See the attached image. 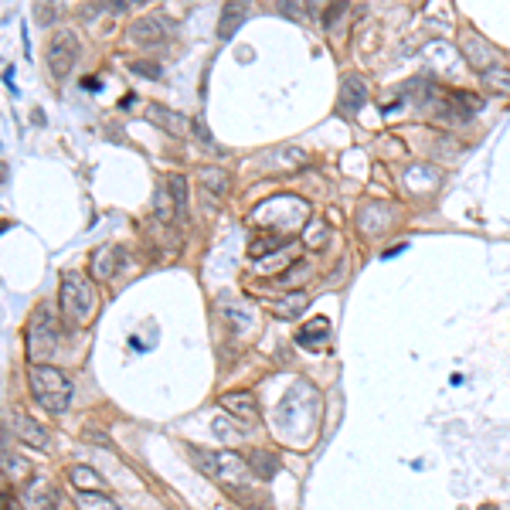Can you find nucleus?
Masks as SVG:
<instances>
[{
  "label": "nucleus",
  "mask_w": 510,
  "mask_h": 510,
  "mask_svg": "<svg viewBox=\"0 0 510 510\" xmlns=\"http://www.w3.org/2000/svg\"><path fill=\"white\" fill-rule=\"evenodd\" d=\"M388 221H391V208L382 204V201H367V204H361V211H358V225H361L365 235H382L384 228H388Z\"/></svg>",
  "instance_id": "10"
},
{
  "label": "nucleus",
  "mask_w": 510,
  "mask_h": 510,
  "mask_svg": "<svg viewBox=\"0 0 510 510\" xmlns=\"http://www.w3.org/2000/svg\"><path fill=\"white\" fill-rule=\"evenodd\" d=\"M69 480H72V487L78 493H103L106 490V480L95 473L92 466H72V470H69Z\"/></svg>",
  "instance_id": "14"
},
{
  "label": "nucleus",
  "mask_w": 510,
  "mask_h": 510,
  "mask_svg": "<svg viewBox=\"0 0 510 510\" xmlns=\"http://www.w3.org/2000/svg\"><path fill=\"white\" fill-rule=\"evenodd\" d=\"M327 337H330V324H327V320H324V317H317L313 324H307V327L296 330V344H303V347L324 344Z\"/></svg>",
  "instance_id": "18"
},
{
  "label": "nucleus",
  "mask_w": 510,
  "mask_h": 510,
  "mask_svg": "<svg viewBox=\"0 0 510 510\" xmlns=\"http://www.w3.org/2000/svg\"><path fill=\"white\" fill-rule=\"evenodd\" d=\"M4 463H7V473H24V463L18 456H4Z\"/></svg>",
  "instance_id": "33"
},
{
  "label": "nucleus",
  "mask_w": 510,
  "mask_h": 510,
  "mask_svg": "<svg viewBox=\"0 0 510 510\" xmlns=\"http://www.w3.org/2000/svg\"><path fill=\"white\" fill-rule=\"evenodd\" d=\"M28 384H31V395L37 399V405L52 415H62L72 401V382L52 365H31L28 367Z\"/></svg>",
  "instance_id": "1"
},
{
  "label": "nucleus",
  "mask_w": 510,
  "mask_h": 510,
  "mask_svg": "<svg viewBox=\"0 0 510 510\" xmlns=\"http://www.w3.org/2000/svg\"><path fill=\"white\" fill-rule=\"evenodd\" d=\"M201 184L211 187V194H225L228 191V174L221 167H204L201 170Z\"/></svg>",
  "instance_id": "24"
},
{
  "label": "nucleus",
  "mask_w": 510,
  "mask_h": 510,
  "mask_svg": "<svg viewBox=\"0 0 510 510\" xmlns=\"http://www.w3.org/2000/svg\"><path fill=\"white\" fill-rule=\"evenodd\" d=\"M24 504L31 510H52L55 507V493L45 480H31L28 490H24Z\"/></svg>",
  "instance_id": "16"
},
{
  "label": "nucleus",
  "mask_w": 510,
  "mask_h": 510,
  "mask_svg": "<svg viewBox=\"0 0 510 510\" xmlns=\"http://www.w3.org/2000/svg\"><path fill=\"white\" fill-rule=\"evenodd\" d=\"M365 103H367V78L358 72L344 75V78H341V95H337V110H341V116L354 119Z\"/></svg>",
  "instance_id": "6"
},
{
  "label": "nucleus",
  "mask_w": 510,
  "mask_h": 510,
  "mask_svg": "<svg viewBox=\"0 0 510 510\" xmlns=\"http://www.w3.org/2000/svg\"><path fill=\"white\" fill-rule=\"evenodd\" d=\"M201 470H204V473H211L215 480H221L225 487H242V483L249 480V470H252V466H249L238 453L225 449V453H204L201 456Z\"/></svg>",
  "instance_id": "4"
},
{
  "label": "nucleus",
  "mask_w": 510,
  "mask_h": 510,
  "mask_svg": "<svg viewBox=\"0 0 510 510\" xmlns=\"http://www.w3.org/2000/svg\"><path fill=\"white\" fill-rule=\"evenodd\" d=\"M55 14H58V7H37V21H41V24H52Z\"/></svg>",
  "instance_id": "32"
},
{
  "label": "nucleus",
  "mask_w": 510,
  "mask_h": 510,
  "mask_svg": "<svg viewBox=\"0 0 510 510\" xmlns=\"http://www.w3.org/2000/svg\"><path fill=\"white\" fill-rule=\"evenodd\" d=\"M191 129H194V136H198V144L204 146V150H211L215 157H221V153H225V146H218L215 140H211V129L204 127V119H194V123H191Z\"/></svg>",
  "instance_id": "27"
},
{
  "label": "nucleus",
  "mask_w": 510,
  "mask_h": 510,
  "mask_svg": "<svg viewBox=\"0 0 510 510\" xmlns=\"http://www.w3.org/2000/svg\"><path fill=\"white\" fill-rule=\"evenodd\" d=\"M228 419H232V415H218V419H215V425H211V429H215V436H225V439L238 436V425L235 422H228Z\"/></svg>",
  "instance_id": "30"
},
{
  "label": "nucleus",
  "mask_w": 510,
  "mask_h": 510,
  "mask_svg": "<svg viewBox=\"0 0 510 510\" xmlns=\"http://www.w3.org/2000/svg\"><path fill=\"white\" fill-rule=\"evenodd\" d=\"M221 408H225V415H232L238 422H255V415H259V401H255L252 391H228V395H221Z\"/></svg>",
  "instance_id": "9"
},
{
  "label": "nucleus",
  "mask_w": 510,
  "mask_h": 510,
  "mask_svg": "<svg viewBox=\"0 0 510 510\" xmlns=\"http://www.w3.org/2000/svg\"><path fill=\"white\" fill-rule=\"evenodd\" d=\"M146 116H150L153 123H160V127H164L167 133H174V136H177V133H181V129L187 127V123H184V116H177V112H170V110H167V106H160V103H150V110H146Z\"/></svg>",
  "instance_id": "19"
},
{
  "label": "nucleus",
  "mask_w": 510,
  "mask_h": 510,
  "mask_svg": "<svg viewBox=\"0 0 510 510\" xmlns=\"http://www.w3.org/2000/svg\"><path fill=\"white\" fill-rule=\"evenodd\" d=\"M327 238H330L327 221H320V218L307 221V228H303V242H307L310 249H324V245H327Z\"/></svg>",
  "instance_id": "21"
},
{
  "label": "nucleus",
  "mask_w": 510,
  "mask_h": 510,
  "mask_svg": "<svg viewBox=\"0 0 510 510\" xmlns=\"http://www.w3.org/2000/svg\"><path fill=\"white\" fill-rule=\"evenodd\" d=\"M177 215H181V211H177V204H174V198H170V191L160 187V191H157V218L170 225V221H177Z\"/></svg>",
  "instance_id": "26"
},
{
  "label": "nucleus",
  "mask_w": 510,
  "mask_h": 510,
  "mask_svg": "<svg viewBox=\"0 0 510 510\" xmlns=\"http://www.w3.org/2000/svg\"><path fill=\"white\" fill-rule=\"evenodd\" d=\"M116 266H119V249L116 245H103L92 255V276L95 279H112L116 276Z\"/></svg>",
  "instance_id": "13"
},
{
  "label": "nucleus",
  "mask_w": 510,
  "mask_h": 510,
  "mask_svg": "<svg viewBox=\"0 0 510 510\" xmlns=\"http://www.w3.org/2000/svg\"><path fill=\"white\" fill-rule=\"evenodd\" d=\"M14 429H18V439H24L28 446H37V449H45V446H48V432H45V429H41V422H35L31 415L18 412V415H14Z\"/></svg>",
  "instance_id": "12"
},
{
  "label": "nucleus",
  "mask_w": 510,
  "mask_h": 510,
  "mask_svg": "<svg viewBox=\"0 0 510 510\" xmlns=\"http://www.w3.org/2000/svg\"><path fill=\"white\" fill-rule=\"evenodd\" d=\"M249 463H252V473L262 476V480H273L276 470H279V459L273 453H252Z\"/></svg>",
  "instance_id": "23"
},
{
  "label": "nucleus",
  "mask_w": 510,
  "mask_h": 510,
  "mask_svg": "<svg viewBox=\"0 0 510 510\" xmlns=\"http://www.w3.org/2000/svg\"><path fill=\"white\" fill-rule=\"evenodd\" d=\"M276 249H283V238L276 235V232H262V235L252 238V249H249V252H252L255 259H262V255H273Z\"/></svg>",
  "instance_id": "22"
},
{
  "label": "nucleus",
  "mask_w": 510,
  "mask_h": 510,
  "mask_svg": "<svg viewBox=\"0 0 510 510\" xmlns=\"http://www.w3.org/2000/svg\"><path fill=\"white\" fill-rule=\"evenodd\" d=\"M262 164L273 167V170H296V167L307 164V153L300 146H276L262 157Z\"/></svg>",
  "instance_id": "11"
},
{
  "label": "nucleus",
  "mask_w": 510,
  "mask_h": 510,
  "mask_svg": "<svg viewBox=\"0 0 510 510\" xmlns=\"http://www.w3.org/2000/svg\"><path fill=\"white\" fill-rule=\"evenodd\" d=\"M307 303H310V296L307 292H286V296H279L276 300V317H283V320H296L300 313L307 310Z\"/></svg>",
  "instance_id": "17"
},
{
  "label": "nucleus",
  "mask_w": 510,
  "mask_h": 510,
  "mask_svg": "<svg viewBox=\"0 0 510 510\" xmlns=\"http://www.w3.org/2000/svg\"><path fill=\"white\" fill-rule=\"evenodd\" d=\"M463 58L473 65L476 72H490V69H497V58H500V52L493 48L490 41L483 35H466L463 37Z\"/></svg>",
  "instance_id": "7"
},
{
  "label": "nucleus",
  "mask_w": 510,
  "mask_h": 510,
  "mask_svg": "<svg viewBox=\"0 0 510 510\" xmlns=\"http://www.w3.org/2000/svg\"><path fill=\"white\" fill-rule=\"evenodd\" d=\"M483 86H490L493 92H507L510 95V72L507 69H490L483 75Z\"/></svg>",
  "instance_id": "28"
},
{
  "label": "nucleus",
  "mask_w": 510,
  "mask_h": 510,
  "mask_svg": "<svg viewBox=\"0 0 510 510\" xmlns=\"http://www.w3.org/2000/svg\"><path fill=\"white\" fill-rule=\"evenodd\" d=\"M249 18V4H225L221 7V21H218V35L232 37L242 28V21Z\"/></svg>",
  "instance_id": "15"
},
{
  "label": "nucleus",
  "mask_w": 510,
  "mask_h": 510,
  "mask_svg": "<svg viewBox=\"0 0 510 510\" xmlns=\"http://www.w3.org/2000/svg\"><path fill=\"white\" fill-rule=\"evenodd\" d=\"M58 303L69 324H89L92 313H95V290L82 273H65L62 276V290H58Z\"/></svg>",
  "instance_id": "2"
},
{
  "label": "nucleus",
  "mask_w": 510,
  "mask_h": 510,
  "mask_svg": "<svg viewBox=\"0 0 510 510\" xmlns=\"http://www.w3.org/2000/svg\"><path fill=\"white\" fill-rule=\"evenodd\" d=\"M164 187L170 191V198H174V204H177V211L184 215V208H187V177H184V174H170Z\"/></svg>",
  "instance_id": "25"
},
{
  "label": "nucleus",
  "mask_w": 510,
  "mask_h": 510,
  "mask_svg": "<svg viewBox=\"0 0 510 510\" xmlns=\"http://www.w3.org/2000/svg\"><path fill=\"white\" fill-rule=\"evenodd\" d=\"M75 58H78V41H75L72 31H55L52 45H48V69L55 78H65V75L75 69Z\"/></svg>",
  "instance_id": "5"
},
{
  "label": "nucleus",
  "mask_w": 510,
  "mask_h": 510,
  "mask_svg": "<svg viewBox=\"0 0 510 510\" xmlns=\"http://www.w3.org/2000/svg\"><path fill=\"white\" fill-rule=\"evenodd\" d=\"M129 69H133V72H140V75H150V78H157V75H160V65H157V62H133Z\"/></svg>",
  "instance_id": "31"
},
{
  "label": "nucleus",
  "mask_w": 510,
  "mask_h": 510,
  "mask_svg": "<svg viewBox=\"0 0 510 510\" xmlns=\"http://www.w3.org/2000/svg\"><path fill=\"white\" fill-rule=\"evenodd\" d=\"M75 504H78V510H119V504L110 497V490H103V493H75Z\"/></svg>",
  "instance_id": "20"
},
{
  "label": "nucleus",
  "mask_w": 510,
  "mask_h": 510,
  "mask_svg": "<svg viewBox=\"0 0 510 510\" xmlns=\"http://www.w3.org/2000/svg\"><path fill=\"white\" fill-rule=\"evenodd\" d=\"M307 273H310V266H307V262H296V266H290L286 273H279L276 279H279L283 286H292V283H300V279H303Z\"/></svg>",
  "instance_id": "29"
},
{
  "label": "nucleus",
  "mask_w": 510,
  "mask_h": 510,
  "mask_svg": "<svg viewBox=\"0 0 510 510\" xmlns=\"http://www.w3.org/2000/svg\"><path fill=\"white\" fill-rule=\"evenodd\" d=\"M4 510H18V504H14V497H11V493H4Z\"/></svg>",
  "instance_id": "34"
},
{
  "label": "nucleus",
  "mask_w": 510,
  "mask_h": 510,
  "mask_svg": "<svg viewBox=\"0 0 510 510\" xmlns=\"http://www.w3.org/2000/svg\"><path fill=\"white\" fill-rule=\"evenodd\" d=\"M129 37L136 45H144V48H157V45H164L167 37H170V21L160 18V14H150V18L136 21L129 28Z\"/></svg>",
  "instance_id": "8"
},
{
  "label": "nucleus",
  "mask_w": 510,
  "mask_h": 510,
  "mask_svg": "<svg viewBox=\"0 0 510 510\" xmlns=\"http://www.w3.org/2000/svg\"><path fill=\"white\" fill-rule=\"evenodd\" d=\"M58 344V330H55V317L48 307L35 310L31 324H28V358L31 365H45L52 358V350Z\"/></svg>",
  "instance_id": "3"
}]
</instances>
